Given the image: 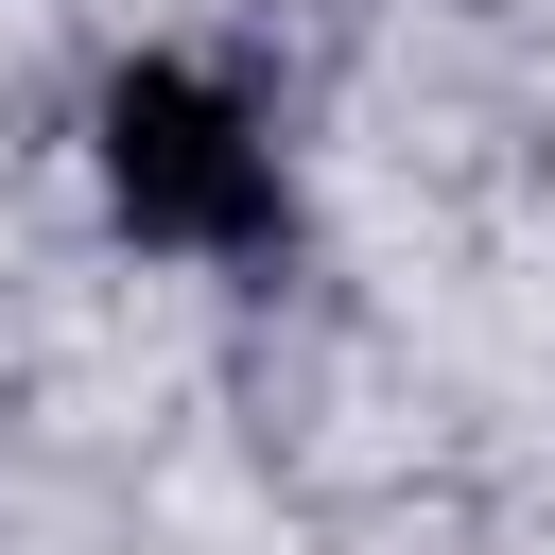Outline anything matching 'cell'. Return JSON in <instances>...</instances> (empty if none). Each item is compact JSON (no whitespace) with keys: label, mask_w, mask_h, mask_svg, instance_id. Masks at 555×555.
Masks as SVG:
<instances>
[{"label":"cell","mask_w":555,"mask_h":555,"mask_svg":"<svg viewBox=\"0 0 555 555\" xmlns=\"http://www.w3.org/2000/svg\"><path fill=\"white\" fill-rule=\"evenodd\" d=\"M104 191H121L139 243H225V260L278 243V156L243 139V104L208 69H121L104 87Z\"/></svg>","instance_id":"obj_1"}]
</instances>
